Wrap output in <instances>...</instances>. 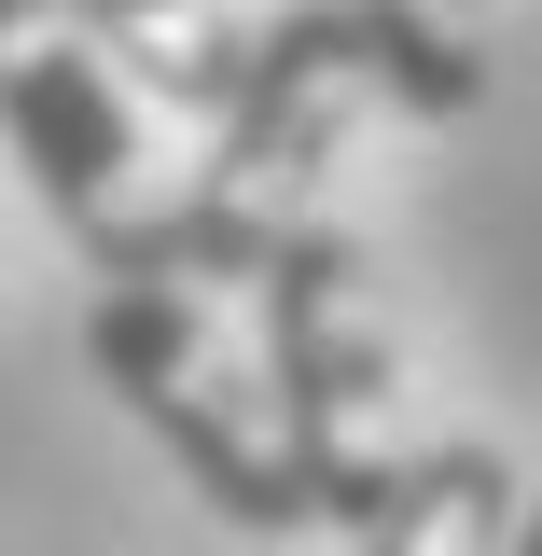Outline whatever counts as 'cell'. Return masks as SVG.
I'll return each mask as SVG.
<instances>
[{
  "instance_id": "cell-1",
  "label": "cell",
  "mask_w": 542,
  "mask_h": 556,
  "mask_svg": "<svg viewBox=\"0 0 542 556\" xmlns=\"http://www.w3.org/2000/svg\"><path fill=\"white\" fill-rule=\"evenodd\" d=\"M376 112V56H362V14L348 0H292L251 28V70L237 98L209 112L196 181H167L139 251L112 278H196V292H251L278 237L320 208V167L348 153V126Z\"/></svg>"
},
{
  "instance_id": "cell-2",
  "label": "cell",
  "mask_w": 542,
  "mask_h": 556,
  "mask_svg": "<svg viewBox=\"0 0 542 556\" xmlns=\"http://www.w3.org/2000/svg\"><path fill=\"white\" fill-rule=\"evenodd\" d=\"M84 376L167 445V473L196 486L237 543H306L320 529L306 445H292V417L265 390V348L223 320V292H196V278H98Z\"/></svg>"
},
{
  "instance_id": "cell-3",
  "label": "cell",
  "mask_w": 542,
  "mask_h": 556,
  "mask_svg": "<svg viewBox=\"0 0 542 556\" xmlns=\"http://www.w3.org/2000/svg\"><path fill=\"white\" fill-rule=\"evenodd\" d=\"M251 348H265V390L306 445V486H320V529H390L445 445L404 431V348H390V306H376V265L348 223H292L265 265H251Z\"/></svg>"
},
{
  "instance_id": "cell-4",
  "label": "cell",
  "mask_w": 542,
  "mask_h": 556,
  "mask_svg": "<svg viewBox=\"0 0 542 556\" xmlns=\"http://www.w3.org/2000/svg\"><path fill=\"white\" fill-rule=\"evenodd\" d=\"M0 139H14L28 195L56 208V237L112 278L139 251V223H153L167 181L139 153V84L70 28L56 0H0Z\"/></svg>"
},
{
  "instance_id": "cell-5",
  "label": "cell",
  "mask_w": 542,
  "mask_h": 556,
  "mask_svg": "<svg viewBox=\"0 0 542 556\" xmlns=\"http://www.w3.org/2000/svg\"><path fill=\"white\" fill-rule=\"evenodd\" d=\"M56 14L126 70L139 98H167L196 126L237 98V70H251V14H223V0H56Z\"/></svg>"
},
{
  "instance_id": "cell-6",
  "label": "cell",
  "mask_w": 542,
  "mask_h": 556,
  "mask_svg": "<svg viewBox=\"0 0 542 556\" xmlns=\"http://www.w3.org/2000/svg\"><path fill=\"white\" fill-rule=\"evenodd\" d=\"M362 14V56H376V98L390 112H474L487 98V14L474 0H348Z\"/></svg>"
},
{
  "instance_id": "cell-7",
  "label": "cell",
  "mask_w": 542,
  "mask_h": 556,
  "mask_svg": "<svg viewBox=\"0 0 542 556\" xmlns=\"http://www.w3.org/2000/svg\"><path fill=\"white\" fill-rule=\"evenodd\" d=\"M501 515H515V473H501V445H445L431 486H417L390 529H362V556H487L501 543Z\"/></svg>"
},
{
  "instance_id": "cell-8",
  "label": "cell",
  "mask_w": 542,
  "mask_h": 556,
  "mask_svg": "<svg viewBox=\"0 0 542 556\" xmlns=\"http://www.w3.org/2000/svg\"><path fill=\"white\" fill-rule=\"evenodd\" d=\"M487 556H542V486H515V515H501V543Z\"/></svg>"
}]
</instances>
